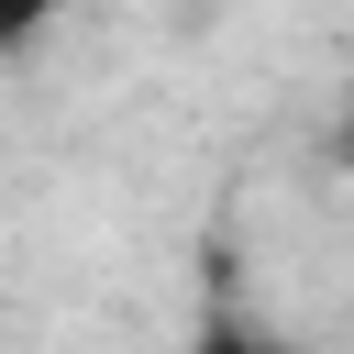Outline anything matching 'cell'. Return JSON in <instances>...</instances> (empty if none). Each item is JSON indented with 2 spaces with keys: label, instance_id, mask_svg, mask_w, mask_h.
<instances>
[{
  "label": "cell",
  "instance_id": "obj_2",
  "mask_svg": "<svg viewBox=\"0 0 354 354\" xmlns=\"http://www.w3.org/2000/svg\"><path fill=\"white\" fill-rule=\"evenodd\" d=\"M33 33H44V11H0V55H11V44H33Z\"/></svg>",
  "mask_w": 354,
  "mask_h": 354
},
{
  "label": "cell",
  "instance_id": "obj_3",
  "mask_svg": "<svg viewBox=\"0 0 354 354\" xmlns=\"http://www.w3.org/2000/svg\"><path fill=\"white\" fill-rule=\"evenodd\" d=\"M332 155L354 166V88H343V122H332Z\"/></svg>",
  "mask_w": 354,
  "mask_h": 354
},
{
  "label": "cell",
  "instance_id": "obj_1",
  "mask_svg": "<svg viewBox=\"0 0 354 354\" xmlns=\"http://www.w3.org/2000/svg\"><path fill=\"white\" fill-rule=\"evenodd\" d=\"M177 354H288V343H277L266 321H243V310H210V321H199Z\"/></svg>",
  "mask_w": 354,
  "mask_h": 354
}]
</instances>
